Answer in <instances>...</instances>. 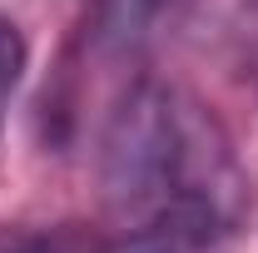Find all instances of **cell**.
Here are the masks:
<instances>
[{"mask_svg": "<svg viewBox=\"0 0 258 253\" xmlns=\"http://www.w3.org/2000/svg\"><path fill=\"white\" fill-rule=\"evenodd\" d=\"M0 253H50V243L30 228H0Z\"/></svg>", "mask_w": 258, "mask_h": 253, "instance_id": "cell-6", "label": "cell"}, {"mask_svg": "<svg viewBox=\"0 0 258 253\" xmlns=\"http://www.w3.org/2000/svg\"><path fill=\"white\" fill-rule=\"evenodd\" d=\"M194 0H95L90 5V45L104 60H134L149 50Z\"/></svg>", "mask_w": 258, "mask_h": 253, "instance_id": "cell-2", "label": "cell"}, {"mask_svg": "<svg viewBox=\"0 0 258 253\" xmlns=\"http://www.w3.org/2000/svg\"><path fill=\"white\" fill-rule=\"evenodd\" d=\"M25 35L10 15H0V129H5V114H10V99L25 80Z\"/></svg>", "mask_w": 258, "mask_h": 253, "instance_id": "cell-3", "label": "cell"}, {"mask_svg": "<svg viewBox=\"0 0 258 253\" xmlns=\"http://www.w3.org/2000/svg\"><path fill=\"white\" fill-rule=\"evenodd\" d=\"M194 243L184 228H169V223H149V228H134V238L114 243L109 253H194Z\"/></svg>", "mask_w": 258, "mask_h": 253, "instance_id": "cell-4", "label": "cell"}, {"mask_svg": "<svg viewBox=\"0 0 258 253\" xmlns=\"http://www.w3.org/2000/svg\"><path fill=\"white\" fill-rule=\"evenodd\" d=\"M99 184L134 228L169 223L194 243L228 233L243 214V179L219 124L184 90L139 80L109 114L99 144Z\"/></svg>", "mask_w": 258, "mask_h": 253, "instance_id": "cell-1", "label": "cell"}, {"mask_svg": "<svg viewBox=\"0 0 258 253\" xmlns=\"http://www.w3.org/2000/svg\"><path fill=\"white\" fill-rule=\"evenodd\" d=\"M233 40H238V65H243V75H258V0H238Z\"/></svg>", "mask_w": 258, "mask_h": 253, "instance_id": "cell-5", "label": "cell"}]
</instances>
